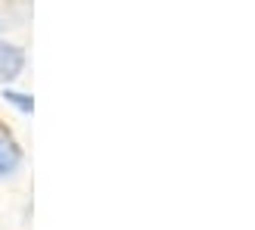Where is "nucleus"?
Returning <instances> with one entry per match:
<instances>
[{
	"mask_svg": "<svg viewBox=\"0 0 255 230\" xmlns=\"http://www.w3.org/2000/svg\"><path fill=\"white\" fill-rule=\"evenodd\" d=\"M3 100H6V103H12L19 112H25V115L34 109V100L28 94H22V91H12V87H6V91H3Z\"/></svg>",
	"mask_w": 255,
	"mask_h": 230,
	"instance_id": "3",
	"label": "nucleus"
},
{
	"mask_svg": "<svg viewBox=\"0 0 255 230\" xmlns=\"http://www.w3.org/2000/svg\"><path fill=\"white\" fill-rule=\"evenodd\" d=\"M22 162H25V156L16 146V140L0 134V181H12L22 171Z\"/></svg>",
	"mask_w": 255,
	"mask_h": 230,
	"instance_id": "2",
	"label": "nucleus"
},
{
	"mask_svg": "<svg viewBox=\"0 0 255 230\" xmlns=\"http://www.w3.org/2000/svg\"><path fill=\"white\" fill-rule=\"evenodd\" d=\"M25 72V50L12 41H0V84L16 81Z\"/></svg>",
	"mask_w": 255,
	"mask_h": 230,
	"instance_id": "1",
	"label": "nucleus"
}]
</instances>
